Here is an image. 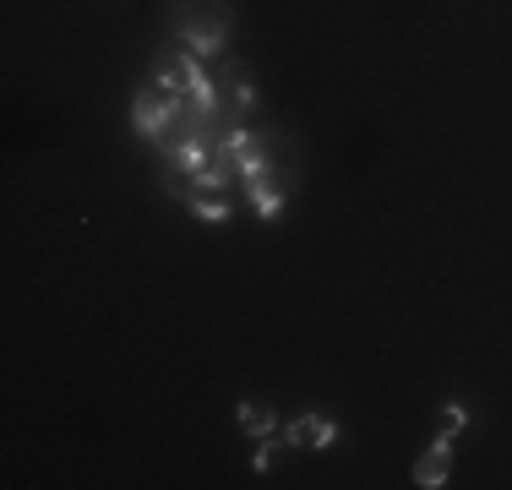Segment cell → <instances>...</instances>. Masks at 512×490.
I'll use <instances>...</instances> for the list:
<instances>
[{"label":"cell","instance_id":"ba28073f","mask_svg":"<svg viewBox=\"0 0 512 490\" xmlns=\"http://www.w3.org/2000/svg\"><path fill=\"white\" fill-rule=\"evenodd\" d=\"M229 82H235V104H240V109H256V88L246 82V71L229 66Z\"/></svg>","mask_w":512,"mask_h":490},{"label":"cell","instance_id":"6da1fadb","mask_svg":"<svg viewBox=\"0 0 512 490\" xmlns=\"http://www.w3.org/2000/svg\"><path fill=\"white\" fill-rule=\"evenodd\" d=\"M175 33L191 55H218L229 39V6L224 0H180L175 6Z\"/></svg>","mask_w":512,"mask_h":490},{"label":"cell","instance_id":"277c9868","mask_svg":"<svg viewBox=\"0 0 512 490\" xmlns=\"http://www.w3.org/2000/svg\"><path fill=\"white\" fill-rule=\"evenodd\" d=\"M246 186H251L256 213H262V218H278V207H284V196H289V175H278V169H262V175H251Z\"/></svg>","mask_w":512,"mask_h":490},{"label":"cell","instance_id":"52a82bcc","mask_svg":"<svg viewBox=\"0 0 512 490\" xmlns=\"http://www.w3.org/2000/svg\"><path fill=\"white\" fill-rule=\"evenodd\" d=\"M191 213H197L202 224H224L229 207H224V196H213V202H207V191H197V196H191Z\"/></svg>","mask_w":512,"mask_h":490},{"label":"cell","instance_id":"5b68a950","mask_svg":"<svg viewBox=\"0 0 512 490\" xmlns=\"http://www.w3.org/2000/svg\"><path fill=\"white\" fill-rule=\"evenodd\" d=\"M289 447H333L338 441V425L327 420V414H300L295 425H289Z\"/></svg>","mask_w":512,"mask_h":490},{"label":"cell","instance_id":"9c48e42d","mask_svg":"<svg viewBox=\"0 0 512 490\" xmlns=\"http://www.w3.org/2000/svg\"><path fill=\"white\" fill-rule=\"evenodd\" d=\"M463 420H469V414H463V409H447V420H442V431H447V436H458V431H463Z\"/></svg>","mask_w":512,"mask_h":490},{"label":"cell","instance_id":"7a4b0ae2","mask_svg":"<svg viewBox=\"0 0 512 490\" xmlns=\"http://www.w3.org/2000/svg\"><path fill=\"white\" fill-rule=\"evenodd\" d=\"M180 98H186V93H169L158 77H153L148 88L137 93V104H131V120H137V131H142V137H164V131H169V120L180 115Z\"/></svg>","mask_w":512,"mask_h":490},{"label":"cell","instance_id":"8992f818","mask_svg":"<svg viewBox=\"0 0 512 490\" xmlns=\"http://www.w3.org/2000/svg\"><path fill=\"white\" fill-rule=\"evenodd\" d=\"M240 425H246V436H251V441H262V436H273V431H278L273 409H256V403H240Z\"/></svg>","mask_w":512,"mask_h":490},{"label":"cell","instance_id":"3957f363","mask_svg":"<svg viewBox=\"0 0 512 490\" xmlns=\"http://www.w3.org/2000/svg\"><path fill=\"white\" fill-rule=\"evenodd\" d=\"M447 474H453V436L442 431L431 447L420 452V463H414V485H420V490H442Z\"/></svg>","mask_w":512,"mask_h":490}]
</instances>
